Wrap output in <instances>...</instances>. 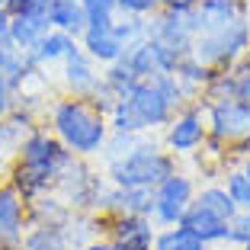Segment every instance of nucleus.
Returning <instances> with one entry per match:
<instances>
[{"label": "nucleus", "mask_w": 250, "mask_h": 250, "mask_svg": "<svg viewBox=\"0 0 250 250\" xmlns=\"http://www.w3.org/2000/svg\"><path fill=\"white\" fill-rule=\"evenodd\" d=\"M74 154L55 138L45 125H36L26 138H22L20 151L10 157V173L7 183L20 192L26 202H36V199L55 192L61 173L71 167Z\"/></svg>", "instance_id": "nucleus-1"}, {"label": "nucleus", "mask_w": 250, "mask_h": 250, "mask_svg": "<svg viewBox=\"0 0 250 250\" xmlns=\"http://www.w3.org/2000/svg\"><path fill=\"white\" fill-rule=\"evenodd\" d=\"M42 125L61 145L81 161H93L103 154L106 138H109V122H106V109L87 100V96H67L58 93L45 106Z\"/></svg>", "instance_id": "nucleus-2"}, {"label": "nucleus", "mask_w": 250, "mask_h": 250, "mask_svg": "<svg viewBox=\"0 0 250 250\" xmlns=\"http://www.w3.org/2000/svg\"><path fill=\"white\" fill-rule=\"evenodd\" d=\"M177 170H180V157H173L157 138L141 135L138 145L125 157L103 164V177L109 186H119V189H154L157 183H164Z\"/></svg>", "instance_id": "nucleus-3"}, {"label": "nucleus", "mask_w": 250, "mask_h": 250, "mask_svg": "<svg viewBox=\"0 0 250 250\" xmlns=\"http://www.w3.org/2000/svg\"><path fill=\"white\" fill-rule=\"evenodd\" d=\"M250 45V16L225 22H196V42H192V58L202 61L212 71H228L237 67Z\"/></svg>", "instance_id": "nucleus-4"}, {"label": "nucleus", "mask_w": 250, "mask_h": 250, "mask_svg": "<svg viewBox=\"0 0 250 250\" xmlns=\"http://www.w3.org/2000/svg\"><path fill=\"white\" fill-rule=\"evenodd\" d=\"M208 138V122H206V103H186L183 109L173 112V119L167 122V128L161 132V145L167 147L173 157H196L202 151Z\"/></svg>", "instance_id": "nucleus-5"}, {"label": "nucleus", "mask_w": 250, "mask_h": 250, "mask_svg": "<svg viewBox=\"0 0 250 250\" xmlns=\"http://www.w3.org/2000/svg\"><path fill=\"white\" fill-rule=\"evenodd\" d=\"M196 177L189 170L180 167L177 173H170L164 183L154 186V212H151V221L157 228H173V225H183L186 212L192 208V199H196Z\"/></svg>", "instance_id": "nucleus-6"}, {"label": "nucleus", "mask_w": 250, "mask_h": 250, "mask_svg": "<svg viewBox=\"0 0 250 250\" xmlns=\"http://www.w3.org/2000/svg\"><path fill=\"white\" fill-rule=\"evenodd\" d=\"M147 39L167 45V48H177L183 55H192V42H196V10L161 7L147 20Z\"/></svg>", "instance_id": "nucleus-7"}, {"label": "nucleus", "mask_w": 250, "mask_h": 250, "mask_svg": "<svg viewBox=\"0 0 250 250\" xmlns=\"http://www.w3.org/2000/svg\"><path fill=\"white\" fill-rule=\"evenodd\" d=\"M128 106H132L135 119L141 122L145 135L164 132L167 122L173 119V112H177V109H173V103L164 96V90L157 87L154 81H141L138 87L132 90V96H128Z\"/></svg>", "instance_id": "nucleus-8"}, {"label": "nucleus", "mask_w": 250, "mask_h": 250, "mask_svg": "<svg viewBox=\"0 0 250 250\" xmlns=\"http://www.w3.org/2000/svg\"><path fill=\"white\" fill-rule=\"evenodd\" d=\"M29 231V202L10 183L0 186V250H22Z\"/></svg>", "instance_id": "nucleus-9"}, {"label": "nucleus", "mask_w": 250, "mask_h": 250, "mask_svg": "<svg viewBox=\"0 0 250 250\" xmlns=\"http://www.w3.org/2000/svg\"><path fill=\"white\" fill-rule=\"evenodd\" d=\"M154 234H157V225L145 215H116V218H106L103 237H109V244L116 250H151Z\"/></svg>", "instance_id": "nucleus-10"}, {"label": "nucleus", "mask_w": 250, "mask_h": 250, "mask_svg": "<svg viewBox=\"0 0 250 250\" xmlns=\"http://www.w3.org/2000/svg\"><path fill=\"white\" fill-rule=\"evenodd\" d=\"M100 87H103V67L96 64L83 48H77L61 64V90L67 96H87V100H93Z\"/></svg>", "instance_id": "nucleus-11"}, {"label": "nucleus", "mask_w": 250, "mask_h": 250, "mask_svg": "<svg viewBox=\"0 0 250 250\" xmlns=\"http://www.w3.org/2000/svg\"><path fill=\"white\" fill-rule=\"evenodd\" d=\"M77 48H81V39H74V36H67V32L52 29L48 36H42L29 48V52H26V58H29L32 67L48 71V67H61L74 52H77Z\"/></svg>", "instance_id": "nucleus-12"}, {"label": "nucleus", "mask_w": 250, "mask_h": 250, "mask_svg": "<svg viewBox=\"0 0 250 250\" xmlns=\"http://www.w3.org/2000/svg\"><path fill=\"white\" fill-rule=\"evenodd\" d=\"M81 48L100 67H109V64H116V61H122V55H125L128 45L116 36L112 26H100V29H96V26H87V32L81 36Z\"/></svg>", "instance_id": "nucleus-13"}, {"label": "nucleus", "mask_w": 250, "mask_h": 250, "mask_svg": "<svg viewBox=\"0 0 250 250\" xmlns=\"http://www.w3.org/2000/svg\"><path fill=\"white\" fill-rule=\"evenodd\" d=\"M183 225L196 231V234L202 237V241H206L208 247H231V221L218 218V215L206 212V208L192 206L189 212H186Z\"/></svg>", "instance_id": "nucleus-14"}, {"label": "nucleus", "mask_w": 250, "mask_h": 250, "mask_svg": "<svg viewBox=\"0 0 250 250\" xmlns=\"http://www.w3.org/2000/svg\"><path fill=\"white\" fill-rule=\"evenodd\" d=\"M52 32V22H48V13L45 10H32L26 16H13L10 20V42L22 52H29L32 45L39 42L42 36Z\"/></svg>", "instance_id": "nucleus-15"}, {"label": "nucleus", "mask_w": 250, "mask_h": 250, "mask_svg": "<svg viewBox=\"0 0 250 250\" xmlns=\"http://www.w3.org/2000/svg\"><path fill=\"white\" fill-rule=\"evenodd\" d=\"M45 13H48L52 29H58V32H67L74 39H81L87 32V13H83L81 0H52L45 7Z\"/></svg>", "instance_id": "nucleus-16"}, {"label": "nucleus", "mask_w": 250, "mask_h": 250, "mask_svg": "<svg viewBox=\"0 0 250 250\" xmlns=\"http://www.w3.org/2000/svg\"><path fill=\"white\" fill-rule=\"evenodd\" d=\"M36 71H39V67L29 64V58H26V52H22V48H16L13 42H3V45H0V74L10 81V87H13L16 93L29 83V77Z\"/></svg>", "instance_id": "nucleus-17"}, {"label": "nucleus", "mask_w": 250, "mask_h": 250, "mask_svg": "<svg viewBox=\"0 0 250 250\" xmlns=\"http://www.w3.org/2000/svg\"><path fill=\"white\" fill-rule=\"evenodd\" d=\"M192 206H199V208H206V212H212V215H218V218H225V221H231L241 208L231 202V196H228V189L221 186V180H208L206 186L199 183V189H196V199H192Z\"/></svg>", "instance_id": "nucleus-18"}, {"label": "nucleus", "mask_w": 250, "mask_h": 250, "mask_svg": "<svg viewBox=\"0 0 250 250\" xmlns=\"http://www.w3.org/2000/svg\"><path fill=\"white\" fill-rule=\"evenodd\" d=\"M22 247L26 250H74V244L67 237V225H29V231L22 237Z\"/></svg>", "instance_id": "nucleus-19"}, {"label": "nucleus", "mask_w": 250, "mask_h": 250, "mask_svg": "<svg viewBox=\"0 0 250 250\" xmlns=\"http://www.w3.org/2000/svg\"><path fill=\"white\" fill-rule=\"evenodd\" d=\"M173 77H177V83H180V90H183L186 100L196 103V100H202V93H206V83H208V77H212V67H206L202 61H196L189 55V58L180 61V67H177Z\"/></svg>", "instance_id": "nucleus-20"}, {"label": "nucleus", "mask_w": 250, "mask_h": 250, "mask_svg": "<svg viewBox=\"0 0 250 250\" xmlns=\"http://www.w3.org/2000/svg\"><path fill=\"white\" fill-rule=\"evenodd\" d=\"M151 250H212L202 237L186 225H173V228H157L154 247Z\"/></svg>", "instance_id": "nucleus-21"}, {"label": "nucleus", "mask_w": 250, "mask_h": 250, "mask_svg": "<svg viewBox=\"0 0 250 250\" xmlns=\"http://www.w3.org/2000/svg\"><path fill=\"white\" fill-rule=\"evenodd\" d=\"M122 64L138 77V81H154L157 77V61H154V48H151V39H138L135 45H128L122 55Z\"/></svg>", "instance_id": "nucleus-22"}, {"label": "nucleus", "mask_w": 250, "mask_h": 250, "mask_svg": "<svg viewBox=\"0 0 250 250\" xmlns=\"http://www.w3.org/2000/svg\"><path fill=\"white\" fill-rule=\"evenodd\" d=\"M138 83H141V81L122 64V61H116V64L103 67V87L109 90L112 100H128V96H132V90L138 87Z\"/></svg>", "instance_id": "nucleus-23"}, {"label": "nucleus", "mask_w": 250, "mask_h": 250, "mask_svg": "<svg viewBox=\"0 0 250 250\" xmlns=\"http://www.w3.org/2000/svg\"><path fill=\"white\" fill-rule=\"evenodd\" d=\"M221 186L228 189L231 202L237 208H250V177L244 167H225L221 170Z\"/></svg>", "instance_id": "nucleus-24"}, {"label": "nucleus", "mask_w": 250, "mask_h": 250, "mask_svg": "<svg viewBox=\"0 0 250 250\" xmlns=\"http://www.w3.org/2000/svg\"><path fill=\"white\" fill-rule=\"evenodd\" d=\"M106 122H109V132H119V135H145L141 122L135 119L128 100H116V103L106 109Z\"/></svg>", "instance_id": "nucleus-25"}, {"label": "nucleus", "mask_w": 250, "mask_h": 250, "mask_svg": "<svg viewBox=\"0 0 250 250\" xmlns=\"http://www.w3.org/2000/svg\"><path fill=\"white\" fill-rule=\"evenodd\" d=\"M83 13H87V26H112L119 16V3L116 0H81Z\"/></svg>", "instance_id": "nucleus-26"}, {"label": "nucleus", "mask_w": 250, "mask_h": 250, "mask_svg": "<svg viewBox=\"0 0 250 250\" xmlns=\"http://www.w3.org/2000/svg\"><path fill=\"white\" fill-rule=\"evenodd\" d=\"M112 29H116V36L122 39L125 45H135L138 39L147 36V20H141V16H116V22H112Z\"/></svg>", "instance_id": "nucleus-27"}, {"label": "nucleus", "mask_w": 250, "mask_h": 250, "mask_svg": "<svg viewBox=\"0 0 250 250\" xmlns=\"http://www.w3.org/2000/svg\"><path fill=\"white\" fill-rule=\"evenodd\" d=\"M116 3L122 16H141V20H151L161 10V0H116Z\"/></svg>", "instance_id": "nucleus-28"}, {"label": "nucleus", "mask_w": 250, "mask_h": 250, "mask_svg": "<svg viewBox=\"0 0 250 250\" xmlns=\"http://www.w3.org/2000/svg\"><path fill=\"white\" fill-rule=\"evenodd\" d=\"M241 244H250V208H241L231 218V247H241Z\"/></svg>", "instance_id": "nucleus-29"}, {"label": "nucleus", "mask_w": 250, "mask_h": 250, "mask_svg": "<svg viewBox=\"0 0 250 250\" xmlns=\"http://www.w3.org/2000/svg\"><path fill=\"white\" fill-rule=\"evenodd\" d=\"M16 109V90L10 87V81L0 74V119H7Z\"/></svg>", "instance_id": "nucleus-30"}, {"label": "nucleus", "mask_w": 250, "mask_h": 250, "mask_svg": "<svg viewBox=\"0 0 250 250\" xmlns=\"http://www.w3.org/2000/svg\"><path fill=\"white\" fill-rule=\"evenodd\" d=\"M32 10H45V7H39L36 0H3V13L13 20V16H26V13H32Z\"/></svg>", "instance_id": "nucleus-31"}, {"label": "nucleus", "mask_w": 250, "mask_h": 250, "mask_svg": "<svg viewBox=\"0 0 250 250\" xmlns=\"http://www.w3.org/2000/svg\"><path fill=\"white\" fill-rule=\"evenodd\" d=\"M234 71H237V87H234V100H244V103H250V71H244L241 64H237Z\"/></svg>", "instance_id": "nucleus-32"}, {"label": "nucleus", "mask_w": 250, "mask_h": 250, "mask_svg": "<svg viewBox=\"0 0 250 250\" xmlns=\"http://www.w3.org/2000/svg\"><path fill=\"white\" fill-rule=\"evenodd\" d=\"M202 0H161V7L167 10H196Z\"/></svg>", "instance_id": "nucleus-33"}, {"label": "nucleus", "mask_w": 250, "mask_h": 250, "mask_svg": "<svg viewBox=\"0 0 250 250\" xmlns=\"http://www.w3.org/2000/svg\"><path fill=\"white\" fill-rule=\"evenodd\" d=\"M77 250H116L109 244V237H93V241H87L83 247H77Z\"/></svg>", "instance_id": "nucleus-34"}, {"label": "nucleus", "mask_w": 250, "mask_h": 250, "mask_svg": "<svg viewBox=\"0 0 250 250\" xmlns=\"http://www.w3.org/2000/svg\"><path fill=\"white\" fill-rule=\"evenodd\" d=\"M7 173H10V157L0 151V186L7 183Z\"/></svg>", "instance_id": "nucleus-35"}, {"label": "nucleus", "mask_w": 250, "mask_h": 250, "mask_svg": "<svg viewBox=\"0 0 250 250\" xmlns=\"http://www.w3.org/2000/svg\"><path fill=\"white\" fill-rule=\"evenodd\" d=\"M241 67H244V71H250V45H247V52H244V58H241Z\"/></svg>", "instance_id": "nucleus-36"}, {"label": "nucleus", "mask_w": 250, "mask_h": 250, "mask_svg": "<svg viewBox=\"0 0 250 250\" xmlns=\"http://www.w3.org/2000/svg\"><path fill=\"white\" fill-rule=\"evenodd\" d=\"M241 167L247 170V177H250V157H244V161H241Z\"/></svg>", "instance_id": "nucleus-37"}, {"label": "nucleus", "mask_w": 250, "mask_h": 250, "mask_svg": "<svg viewBox=\"0 0 250 250\" xmlns=\"http://www.w3.org/2000/svg\"><path fill=\"white\" fill-rule=\"evenodd\" d=\"M36 3H39V7H48V3H52V0H36Z\"/></svg>", "instance_id": "nucleus-38"}, {"label": "nucleus", "mask_w": 250, "mask_h": 250, "mask_svg": "<svg viewBox=\"0 0 250 250\" xmlns=\"http://www.w3.org/2000/svg\"><path fill=\"white\" fill-rule=\"evenodd\" d=\"M237 250H250V244H241V247H237Z\"/></svg>", "instance_id": "nucleus-39"}, {"label": "nucleus", "mask_w": 250, "mask_h": 250, "mask_svg": "<svg viewBox=\"0 0 250 250\" xmlns=\"http://www.w3.org/2000/svg\"><path fill=\"white\" fill-rule=\"evenodd\" d=\"M0 7H3V0H0Z\"/></svg>", "instance_id": "nucleus-40"}, {"label": "nucleus", "mask_w": 250, "mask_h": 250, "mask_svg": "<svg viewBox=\"0 0 250 250\" xmlns=\"http://www.w3.org/2000/svg\"><path fill=\"white\" fill-rule=\"evenodd\" d=\"M22 250H26V247H22Z\"/></svg>", "instance_id": "nucleus-41"}]
</instances>
